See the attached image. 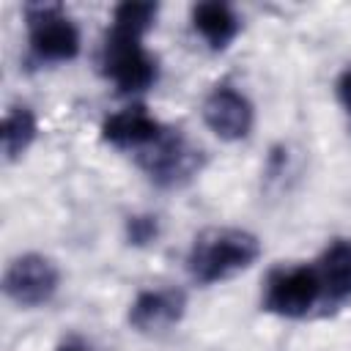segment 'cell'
Segmentation results:
<instances>
[{"instance_id":"obj_8","label":"cell","mask_w":351,"mask_h":351,"mask_svg":"<svg viewBox=\"0 0 351 351\" xmlns=\"http://www.w3.org/2000/svg\"><path fill=\"white\" fill-rule=\"evenodd\" d=\"M165 134V126L145 107H126L104 118L101 140L123 151H145Z\"/></svg>"},{"instance_id":"obj_13","label":"cell","mask_w":351,"mask_h":351,"mask_svg":"<svg viewBox=\"0 0 351 351\" xmlns=\"http://www.w3.org/2000/svg\"><path fill=\"white\" fill-rule=\"evenodd\" d=\"M156 233H159V222L151 214H137V217L126 219V239H129V244L143 247V244L154 241Z\"/></svg>"},{"instance_id":"obj_2","label":"cell","mask_w":351,"mask_h":351,"mask_svg":"<svg viewBox=\"0 0 351 351\" xmlns=\"http://www.w3.org/2000/svg\"><path fill=\"white\" fill-rule=\"evenodd\" d=\"M258 255L261 241L255 233L241 228H208L200 236H195L186 255V271L195 282L214 285L250 269L258 261Z\"/></svg>"},{"instance_id":"obj_6","label":"cell","mask_w":351,"mask_h":351,"mask_svg":"<svg viewBox=\"0 0 351 351\" xmlns=\"http://www.w3.org/2000/svg\"><path fill=\"white\" fill-rule=\"evenodd\" d=\"M60 285L58 266L38 252H25L14 258L3 274L5 296L19 307H41L47 304Z\"/></svg>"},{"instance_id":"obj_15","label":"cell","mask_w":351,"mask_h":351,"mask_svg":"<svg viewBox=\"0 0 351 351\" xmlns=\"http://www.w3.org/2000/svg\"><path fill=\"white\" fill-rule=\"evenodd\" d=\"M58 351H88L85 346H77V343H66V346H60Z\"/></svg>"},{"instance_id":"obj_9","label":"cell","mask_w":351,"mask_h":351,"mask_svg":"<svg viewBox=\"0 0 351 351\" xmlns=\"http://www.w3.org/2000/svg\"><path fill=\"white\" fill-rule=\"evenodd\" d=\"M186 307V299L176 288H154L143 291L132 304H129V324L132 329L151 335V332H165L173 324L181 321Z\"/></svg>"},{"instance_id":"obj_10","label":"cell","mask_w":351,"mask_h":351,"mask_svg":"<svg viewBox=\"0 0 351 351\" xmlns=\"http://www.w3.org/2000/svg\"><path fill=\"white\" fill-rule=\"evenodd\" d=\"M324 299L329 304H340L351 296V241L348 239H335L321 258L315 261Z\"/></svg>"},{"instance_id":"obj_3","label":"cell","mask_w":351,"mask_h":351,"mask_svg":"<svg viewBox=\"0 0 351 351\" xmlns=\"http://www.w3.org/2000/svg\"><path fill=\"white\" fill-rule=\"evenodd\" d=\"M30 55L41 63H66L80 55V30L55 3H36L25 8Z\"/></svg>"},{"instance_id":"obj_5","label":"cell","mask_w":351,"mask_h":351,"mask_svg":"<svg viewBox=\"0 0 351 351\" xmlns=\"http://www.w3.org/2000/svg\"><path fill=\"white\" fill-rule=\"evenodd\" d=\"M140 165L148 178L159 186H181L197 176L203 165V154L186 143V137L176 129H165V134L140 151Z\"/></svg>"},{"instance_id":"obj_4","label":"cell","mask_w":351,"mask_h":351,"mask_svg":"<svg viewBox=\"0 0 351 351\" xmlns=\"http://www.w3.org/2000/svg\"><path fill=\"white\" fill-rule=\"evenodd\" d=\"M321 299H324V288L318 269L302 263L269 274L263 291V310L282 318H304Z\"/></svg>"},{"instance_id":"obj_7","label":"cell","mask_w":351,"mask_h":351,"mask_svg":"<svg viewBox=\"0 0 351 351\" xmlns=\"http://www.w3.org/2000/svg\"><path fill=\"white\" fill-rule=\"evenodd\" d=\"M203 121L219 140L236 143L252 132L255 110L241 90L230 85H217L203 101Z\"/></svg>"},{"instance_id":"obj_11","label":"cell","mask_w":351,"mask_h":351,"mask_svg":"<svg viewBox=\"0 0 351 351\" xmlns=\"http://www.w3.org/2000/svg\"><path fill=\"white\" fill-rule=\"evenodd\" d=\"M192 27L200 33V38L211 49L219 52V49H228L230 41L239 36L241 19L236 16V11L228 3L206 0V3H197L192 8Z\"/></svg>"},{"instance_id":"obj_1","label":"cell","mask_w":351,"mask_h":351,"mask_svg":"<svg viewBox=\"0 0 351 351\" xmlns=\"http://www.w3.org/2000/svg\"><path fill=\"white\" fill-rule=\"evenodd\" d=\"M156 3H121L112 11V25L101 41V74L121 93H140L156 82V58L143 47V36L156 19Z\"/></svg>"},{"instance_id":"obj_12","label":"cell","mask_w":351,"mask_h":351,"mask_svg":"<svg viewBox=\"0 0 351 351\" xmlns=\"http://www.w3.org/2000/svg\"><path fill=\"white\" fill-rule=\"evenodd\" d=\"M38 134V123L30 107L25 104H14L5 110L3 115V154L8 162L19 159L36 140Z\"/></svg>"},{"instance_id":"obj_14","label":"cell","mask_w":351,"mask_h":351,"mask_svg":"<svg viewBox=\"0 0 351 351\" xmlns=\"http://www.w3.org/2000/svg\"><path fill=\"white\" fill-rule=\"evenodd\" d=\"M337 96H340V104L351 112V69H346L337 80Z\"/></svg>"}]
</instances>
